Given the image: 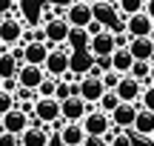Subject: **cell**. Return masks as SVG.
<instances>
[{
    "mask_svg": "<svg viewBox=\"0 0 154 146\" xmlns=\"http://www.w3.org/2000/svg\"><path fill=\"white\" fill-rule=\"evenodd\" d=\"M72 57H74V46L69 43H60L54 49V46H51V52L49 55H46V63H43V69H46V75H49V78H66V72H72V69H69V63H72Z\"/></svg>",
    "mask_w": 154,
    "mask_h": 146,
    "instance_id": "1",
    "label": "cell"
},
{
    "mask_svg": "<svg viewBox=\"0 0 154 146\" xmlns=\"http://www.w3.org/2000/svg\"><path fill=\"white\" fill-rule=\"evenodd\" d=\"M80 126L86 129L88 138H103L106 132L111 129V118L106 112H100V109H91V106H88V112H86V118L80 120Z\"/></svg>",
    "mask_w": 154,
    "mask_h": 146,
    "instance_id": "2",
    "label": "cell"
},
{
    "mask_svg": "<svg viewBox=\"0 0 154 146\" xmlns=\"http://www.w3.org/2000/svg\"><path fill=\"white\" fill-rule=\"evenodd\" d=\"M103 92H106V86H103V80H100L97 75H83V78L77 80V95H80L88 106H97Z\"/></svg>",
    "mask_w": 154,
    "mask_h": 146,
    "instance_id": "3",
    "label": "cell"
},
{
    "mask_svg": "<svg viewBox=\"0 0 154 146\" xmlns=\"http://www.w3.org/2000/svg\"><path fill=\"white\" fill-rule=\"evenodd\" d=\"M34 120H40V123H54V120H60V100L57 97H37L34 100Z\"/></svg>",
    "mask_w": 154,
    "mask_h": 146,
    "instance_id": "4",
    "label": "cell"
},
{
    "mask_svg": "<svg viewBox=\"0 0 154 146\" xmlns=\"http://www.w3.org/2000/svg\"><path fill=\"white\" fill-rule=\"evenodd\" d=\"M43 32H46V43L51 46H60L69 40V34H72V26H69L66 17H51V20L43 23Z\"/></svg>",
    "mask_w": 154,
    "mask_h": 146,
    "instance_id": "5",
    "label": "cell"
},
{
    "mask_svg": "<svg viewBox=\"0 0 154 146\" xmlns=\"http://www.w3.org/2000/svg\"><path fill=\"white\" fill-rule=\"evenodd\" d=\"M117 49L114 43V32H109V29H103L100 34H94V37L86 40V52L91 57H103V55H111V52Z\"/></svg>",
    "mask_w": 154,
    "mask_h": 146,
    "instance_id": "6",
    "label": "cell"
},
{
    "mask_svg": "<svg viewBox=\"0 0 154 146\" xmlns=\"http://www.w3.org/2000/svg\"><path fill=\"white\" fill-rule=\"evenodd\" d=\"M86 112H88V103L83 100L80 95H72V97H66V100L60 103V118L66 120V123H80V120L86 118Z\"/></svg>",
    "mask_w": 154,
    "mask_h": 146,
    "instance_id": "7",
    "label": "cell"
},
{
    "mask_svg": "<svg viewBox=\"0 0 154 146\" xmlns=\"http://www.w3.org/2000/svg\"><path fill=\"white\" fill-rule=\"evenodd\" d=\"M20 40H23V23H20V17H14V14L0 17V43H3V46H14V43H20Z\"/></svg>",
    "mask_w": 154,
    "mask_h": 146,
    "instance_id": "8",
    "label": "cell"
},
{
    "mask_svg": "<svg viewBox=\"0 0 154 146\" xmlns=\"http://www.w3.org/2000/svg\"><path fill=\"white\" fill-rule=\"evenodd\" d=\"M46 80V69L43 66H34V63H20V69H17V83L23 86V89H34L37 92V86Z\"/></svg>",
    "mask_w": 154,
    "mask_h": 146,
    "instance_id": "9",
    "label": "cell"
},
{
    "mask_svg": "<svg viewBox=\"0 0 154 146\" xmlns=\"http://www.w3.org/2000/svg\"><path fill=\"white\" fill-rule=\"evenodd\" d=\"M49 132H51L49 123L34 120L29 129L20 132V146H49Z\"/></svg>",
    "mask_w": 154,
    "mask_h": 146,
    "instance_id": "10",
    "label": "cell"
},
{
    "mask_svg": "<svg viewBox=\"0 0 154 146\" xmlns=\"http://www.w3.org/2000/svg\"><path fill=\"white\" fill-rule=\"evenodd\" d=\"M0 126H3V132H11V135H20L23 129H29L32 126V118H29L23 109H9V112L0 118Z\"/></svg>",
    "mask_w": 154,
    "mask_h": 146,
    "instance_id": "11",
    "label": "cell"
},
{
    "mask_svg": "<svg viewBox=\"0 0 154 146\" xmlns=\"http://www.w3.org/2000/svg\"><path fill=\"white\" fill-rule=\"evenodd\" d=\"M114 92H117V97H120L123 103H137L140 95H143V83H140V80H134L131 75H123L120 83L114 86Z\"/></svg>",
    "mask_w": 154,
    "mask_h": 146,
    "instance_id": "12",
    "label": "cell"
},
{
    "mask_svg": "<svg viewBox=\"0 0 154 146\" xmlns=\"http://www.w3.org/2000/svg\"><path fill=\"white\" fill-rule=\"evenodd\" d=\"M123 20H126V32L131 34V37H149L151 29H154V20L146 14V11L128 14V17H123Z\"/></svg>",
    "mask_w": 154,
    "mask_h": 146,
    "instance_id": "13",
    "label": "cell"
},
{
    "mask_svg": "<svg viewBox=\"0 0 154 146\" xmlns=\"http://www.w3.org/2000/svg\"><path fill=\"white\" fill-rule=\"evenodd\" d=\"M66 20L72 29H86L88 23H91V6L88 3H69L66 6Z\"/></svg>",
    "mask_w": 154,
    "mask_h": 146,
    "instance_id": "14",
    "label": "cell"
},
{
    "mask_svg": "<svg viewBox=\"0 0 154 146\" xmlns=\"http://www.w3.org/2000/svg\"><path fill=\"white\" fill-rule=\"evenodd\" d=\"M137 103H123L120 100V106L114 109V112H109V118H111V126H117V129H131L134 126V118H137Z\"/></svg>",
    "mask_w": 154,
    "mask_h": 146,
    "instance_id": "15",
    "label": "cell"
},
{
    "mask_svg": "<svg viewBox=\"0 0 154 146\" xmlns=\"http://www.w3.org/2000/svg\"><path fill=\"white\" fill-rule=\"evenodd\" d=\"M49 52H51V43H46V40H32V43H26V46H23V63L43 66Z\"/></svg>",
    "mask_w": 154,
    "mask_h": 146,
    "instance_id": "16",
    "label": "cell"
},
{
    "mask_svg": "<svg viewBox=\"0 0 154 146\" xmlns=\"http://www.w3.org/2000/svg\"><path fill=\"white\" fill-rule=\"evenodd\" d=\"M60 141H63V146H86L88 135H86V129H83L80 123H63Z\"/></svg>",
    "mask_w": 154,
    "mask_h": 146,
    "instance_id": "17",
    "label": "cell"
},
{
    "mask_svg": "<svg viewBox=\"0 0 154 146\" xmlns=\"http://www.w3.org/2000/svg\"><path fill=\"white\" fill-rule=\"evenodd\" d=\"M128 52L134 60H154V40L151 37H131L128 40Z\"/></svg>",
    "mask_w": 154,
    "mask_h": 146,
    "instance_id": "18",
    "label": "cell"
},
{
    "mask_svg": "<svg viewBox=\"0 0 154 146\" xmlns=\"http://www.w3.org/2000/svg\"><path fill=\"white\" fill-rule=\"evenodd\" d=\"M154 132V112L151 109H137V118H134V126H131V135L137 138H149Z\"/></svg>",
    "mask_w": 154,
    "mask_h": 146,
    "instance_id": "19",
    "label": "cell"
},
{
    "mask_svg": "<svg viewBox=\"0 0 154 146\" xmlns=\"http://www.w3.org/2000/svg\"><path fill=\"white\" fill-rule=\"evenodd\" d=\"M131 63H134V57H131V52H128V46H117V49L111 52V69H114V72L128 75Z\"/></svg>",
    "mask_w": 154,
    "mask_h": 146,
    "instance_id": "20",
    "label": "cell"
},
{
    "mask_svg": "<svg viewBox=\"0 0 154 146\" xmlns=\"http://www.w3.org/2000/svg\"><path fill=\"white\" fill-rule=\"evenodd\" d=\"M17 69H20V60H14L11 52H3V55H0V80L17 78Z\"/></svg>",
    "mask_w": 154,
    "mask_h": 146,
    "instance_id": "21",
    "label": "cell"
},
{
    "mask_svg": "<svg viewBox=\"0 0 154 146\" xmlns=\"http://www.w3.org/2000/svg\"><path fill=\"white\" fill-rule=\"evenodd\" d=\"M149 72H151V60H134L131 63V69H128V75H131L134 80H140V83H151L149 80Z\"/></svg>",
    "mask_w": 154,
    "mask_h": 146,
    "instance_id": "22",
    "label": "cell"
},
{
    "mask_svg": "<svg viewBox=\"0 0 154 146\" xmlns=\"http://www.w3.org/2000/svg\"><path fill=\"white\" fill-rule=\"evenodd\" d=\"M117 106H120V97H117V92H114V89H106V92H103V97L97 100V109H100V112H106V115L114 112Z\"/></svg>",
    "mask_w": 154,
    "mask_h": 146,
    "instance_id": "23",
    "label": "cell"
},
{
    "mask_svg": "<svg viewBox=\"0 0 154 146\" xmlns=\"http://www.w3.org/2000/svg\"><path fill=\"white\" fill-rule=\"evenodd\" d=\"M146 0H117V11H120V17H128V14H137V11H143Z\"/></svg>",
    "mask_w": 154,
    "mask_h": 146,
    "instance_id": "24",
    "label": "cell"
},
{
    "mask_svg": "<svg viewBox=\"0 0 154 146\" xmlns=\"http://www.w3.org/2000/svg\"><path fill=\"white\" fill-rule=\"evenodd\" d=\"M54 89H57V78L46 75V80L37 86V97H54Z\"/></svg>",
    "mask_w": 154,
    "mask_h": 146,
    "instance_id": "25",
    "label": "cell"
},
{
    "mask_svg": "<svg viewBox=\"0 0 154 146\" xmlns=\"http://www.w3.org/2000/svg\"><path fill=\"white\" fill-rule=\"evenodd\" d=\"M140 106H143V109H151V112H154V83H146V86H143Z\"/></svg>",
    "mask_w": 154,
    "mask_h": 146,
    "instance_id": "26",
    "label": "cell"
},
{
    "mask_svg": "<svg viewBox=\"0 0 154 146\" xmlns=\"http://www.w3.org/2000/svg\"><path fill=\"white\" fill-rule=\"evenodd\" d=\"M120 78H123V75H120V72H114V69H109V72H103V75H100V80H103V86H106V89H114V86L120 83Z\"/></svg>",
    "mask_w": 154,
    "mask_h": 146,
    "instance_id": "27",
    "label": "cell"
},
{
    "mask_svg": "<svg viewBox=\"0 0 154 146\" xmlns=\"http://www.w3.org/2000/svg\"><path fill=\"white\" fill-rule=\"evenodd\" d=\"M9 109H14V95H11V92H3V89H0V118H3Z\"/></svg>",
    "mask_w": 154,
    "mask_h": 146,
    "instance_id": "28",
    "label": "cell"
},
{
    "mask_svg": "<svg viewBox=\"0 0 154 146\" xmlns=\"http://www.w3.org/2000/svg\"><path fill=\"white\" fill-rule=\"evenodd\" d=\"M111 146H134L131 132H128V129H120V132L114 135V141H111Z\"/></svg>",
    "mask_w": 154,
    "mask_h": 146,
    "instance_id": "29",
    "label": "cell"
},
{
    "mask_svg": "<svg viewBox=\"0 0 154 146\" xmlns=\"http://www.w3.org/2000/svg\"><path fill=\"white\" fill-rule=\"evenodd\" d=\"M0 146H20V135H11V132H0Z\"/></svg>",
    "mask_w": 154,
    "mask_h": 146,
    "instance_id": "30",
    "label": "cell"
},
{
    "mask_svg": "<svg viewBox=\"0 0 154 146\" xmlns=\"http://www.w3.org/2000/svg\"><path fill=\"white\" fill-rule=\"evenodd\" d=\"M103 29H106L103 23H100V20H94V17H91V23H88V26L83 29V32H86V37H94V34H100Z\"/></svg>",
    "mask_w": 154,
    "mask_h": 146,
    "instance_id": "31",
    "label": "cell"
},
{
    "mask_svg": "<svg viewBox=\"0 0 154 146\" xmlns=\"http://www.w3.org/2000/svg\"><path fill=\"white\" fill-rule=\"evenodd\" d=\"M94 69H100V72H109V69H111V55L94 57Z\"/></svg>",
    "mask_w": 154,
    "mask_h": 146,
    "instance_id": "32",
    "label": "cell"
},
{
    "mask_svg": "<svg viewBox=\"0 0 154 146\" xmlns=\"http://www.w3.org/2000/svg\"><path fill=\"white\" fill-rule=\"evenodd\" d=\"M0 89H3V92H11V95H14V92L20 89V83H17V78H9V80H0Z\"/></svg>",
    "mask_w": 154,
    "mask_h": 146,
    "instance_id": "33",
    "label": "cell"
},
{
    "mask_svg": "<svg viewBox=\"0 0 154 146\" xmlns=\"http://www.w3.org/2000/svg\"><path fill=\"white\" fill-rule=\"evenodd\" d=\"M14 106H17V109H23V112H26L29 118H32V115H34V100H17Z\"/></svg>",
    "mask_w": 154,
    "mask_h": 146,
    "instance_id": "34",
    "label": "cell"
},
{
    "mask_svg": "<svg viewBox=\"0 0 154 146\" xmlns=\"http://www.w3.org/2000/svg\"><path fill=\"white\" fill-rule=\"evenodd\" d=\"M9 49H11V57L23 63V43H14V46H9Z\"/></svg>",
    "mask_w": 154,
    "mask_h": 146,
    "instance_id": "35",
    "label": "cell"
},
{
    "mask_svg": "<svg viewBox=\"0 0 154 146\" xmlns=\"http://www.w3.org/2000/svg\"><path fill=\"white\" fill-rule=\"evenodd\" d=\"M143 11H146V14H149L151 20H154V0H146V6H143Z\"/></svg>",
    "mask_w": 154,
    "mask_h": 146,
    "instance_id": "36",
    "label": "cell"
},
{
    "mask_svg": "<svg viewBox=\"0 0 154 146\" xmlns=\"http://www.w3.org/2000/svg\"><path fill=\"white\" fill-rule=\"evenodd\" d=\"M51 6H69V3H74V0H49Z\"/></svg>",
    "mask_w": 154,
    "mask_h": 146,
    "instance_id": "37",
    "label": "cell"
},
{
    "mask_svg": "<svg viewBox=\"0 0 154 146\" xmlns=\"http://www.w3.org/2000/svg\"><path fill=\"white\" fill-rule=\"evenodd\" d=\"M149 80L154 83V60H151V72H149Z\"/></svg>",
    "mask_w": 154,
    "mask_h": 146,
    "instance_id": "38",
    "label": "cell"
},
{
    "mask_svg": "<svg viewBox=\"0 0 154 146\" xmlns=\"http://www.w3.org/2000/svg\"><path fill=\"white\" fill-rule=\"evenodd\" d=\"M77 3H88V6H94V3H97V0H77Z\"/></svg>",
    "mask_w": 154,
    "mask_h": 146,
    "instance_id": "39",
    "label": "cell"
},
{
    "mask_svg": "<svg viewBox=\"0 0 154 146\" xmlns=\"http://www.w3.org/2000/svg\"><path fill=\"white\" fill-rule=\"evenodd\" d=\"M149 141H151V146H154V132H151V135H149Z\"/></svg>",
    "mask_w": 154,
    "mask_h": 146,
    "instance_id": "40",
    "label": "cell"
},
{
    "mask_svg": "<svg viewBox=\"0 0 154 146\" xmlns=\"http://www.w3.org/2000/svg\"><path fill=\"white\" fill-rule=\"evenodd\" d=\"M3 52H6V46H3V43H0V55H3Z\"/></svg>",
    "mask_w": 154,
    "mask_h": 146,
    "instance_id": "41",
    "label": "cell"
}]
</instances>
